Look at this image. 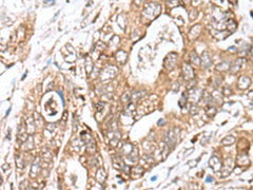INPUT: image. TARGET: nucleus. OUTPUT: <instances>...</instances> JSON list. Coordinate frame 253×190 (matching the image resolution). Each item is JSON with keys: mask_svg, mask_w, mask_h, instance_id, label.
<instances>
[{"mask_svg": "<svg viewBox=\"0 0 253 190\" xmlns=\"http://www.w3.org/2000/svg\"><path fill=\"white\" fill-rule=\"evenodd\" d=\"M117 73H118V68H116L115 66H108L101 70L100 79L102 81L111 80V79L115 78Z\"/></svg>", "mask_w": 253, "mask_h": 190, "instance_id": "f257e3e1", "label": "nucleus"}, {"mask_svg": "<svg viewBox=\"0 0 253 190\" xmlns=\"http://www.w3.org/2000/svg\"><path fill=\"white\" fill-rule=\"evenodd\" d=\"M178 138H180V129L177 128L171 129L167 133L166 137H164V143H166L170 148H173L176 145V143L178 141Z\"/></svg>", "mask_w": 253, "mask_h": 190, "instance_id": "f03ea898", "label": "nucleus"}, {"mask_svg": "<svg viewBox=\"0 0 253 190\" xmlns=\"http://www.w3.org/2000/svg\"><path fill=\"white\" fill-rule=\"evenodd\" d=\"M159 12H160V5L156 3H149L146 5L144 10V16L148 17V18H154V17L158 15Z\"/></svg>", "mask_w": 253, "mask_h": 190, "instance_id": "7ed1b4c3", "label": "nucleus"}, {"mask_svg": "<svg viewBox=\"0 0 253 190\" xmlns=\"http://www.w3.org/2000/svg\"><path fill=\"white\" fill-rule=\"evenodd\" d=\"M176 64H177V54L170 53L164 61V69L168 70V71H172V70H174Z\"/></svg>", "mask_w": 253, "mask_h": 190, "instance_id": "20e7f679", "label": "nucleus"}, {"mask_svg": "<svg viewBox=\"0 0 253 190\" xmlns=\"http://www.w3.org/2000/svg\"><path fill=\"white\" fill-rule=\"evenodd\" d=\"M81 138H82V141H84V144L87 145V149L89 150V151H91V152L95 151V144H94V141H93V137L91 136L89 133H87V132H81Z\"/></svg>", "mask_w": 253, "mask_h": 190, "instance_id": "39448f33", "label": "nucleus"}, {"mask_svg": "<svg viewBox=\"0 0 253 190\" xmlns=\"http://www.w3.org/2000/svg\"><path fill=\"white\" fill-rule=\"evenodd\" d=\"M183 74H184V78L186 79L187 81L192 80L194 78V71H193V68L190 66L189 64H184L183 66Z\"/></svg>", "mask_w": 253, "mask_h": 190, "instance_id": "423d86ee", "label": "nucleus"}, {"mask_svg": "<svg viewBox=\"0 0 253 190\" xmlns=\"http://www.w3.org/2000/svg\"><path fill=\"white\" fill-rule=\"evenodd\" d=\"M204 93L200 89H192L191 93H189V100L193 101V103H197L200 99L203 98Z\"/></svg>", "mask_w": 253, "mask_h": 190, "instance_id": "0eeeda50", "label": "nucleus"}, {"mask_svg": "<svg viewBox=\"0 0 253 190\" xmlns=\"http://www.w3.org/2000/svg\"><path fill=\"white\" fill-rule=\"evenodd\" d=\"M209 165L214 171H218V170H221V168H223V165H221L220 157H217L216 155H213V157L210 158Z\"/></svg>", "mask_w": 253, "mask_h": 190, "instance_id": "6e6552de", "label": "nucleus"}, {"mask_svg": "<svg viewBox=\"0 0 253 190\" xmlns=\"http://www.w3.org/2000/svg\"><path fill=\"white\" fill-rule=\"evenodd\" d=\"M244 62H245V59L243 58H240L237 59L236 61H234L233 64L230 66V72H231V74H235V73H237L238 71L241 69V67H243Z\"/></svg>", "mask_w": 253, "mask_h": 190, "instance_id": "1a4fd4ad", "label": "nucleus"}, {"mask_svg": "<svg viewBox=\"0 0 253 190\" xmlns=\"http://www.w3.org/2000/svg\"><path fill=\"white\" fill-rule=\"evenodd\" d=\"M250 78L247 77V76H240L237 80V87L241 90H245L250 86Z\"/></svg>", "mask_w": 253, "mask_h": 190, "instance_id": "9d476101", "label": "nucleus"}, {"mask_svg": "<svg viewBox=\"0 0 253 190\" xmlns=\"http://www.w3.org/2000/svg\"><path fill=\"white\" fill-rule=\"evenodd\" d=\"M39 171H40V161H39V158H36V160L34 161L32 168H31V171H30L31 177H35L36 175L39 173Z\"/></svg>", "mask_w": 253, "mask_h": 190, "instance_id": "9b49d317", "label": "nucleus"}, {"mask_svg": "<svg viewBox=\"0 0 253 190\" xmlns=\"http://www.w3.org/2000/svg\"><path fill=\"white\" fill-rule=\"evenodd\" d=\"M109 138H110L111 145H112V146H116V144H117L118 141L120 140V132L117 131V130L111 131L109 133Z\"/></svg>", "mask_w": 253, "mask_h": 190, "instance_id": "f8f14e48", "label": "nucleus"}, {"mask_svg": "<svg viewBox=\"0 0 253 190\" xmlns=\"http://www.w3.org/2000/svg\"><path fill=\"white\" fill-rule=\"evenodd\" d=\"M134 148H135V146H133V145H131L129 143H126V144L123 145V147H121L120 152H121V154H123L124 157H127L128 155H130L131 153H132V151L134 150Z\"/></svg>", "mask_w": 253, "mask_h": 190, "instance_id": "ddd939ff", "label": "nucleus"}, {"mask_svg": "<svg viewBox=\"0 0 253 190\" xmlns=\"http://www.w3.org/2000/svg\"><path fill=\"white\" fill-rule=\"evenodd\" d=\"M115 58H116V60H117L120 64H126V61H127L128 55H127V53L124 52V51L119 50L115 54Z\"/></svg>", "mask_w": 253, "mask_h": 190, "instance_id": "4468645a", "label": "nucleus"}, {"mask_svg": "<svg viewBox=\"0 0 253 190\" xmlns=\"http://www.w3.org/2000/svg\"><path fill=\"white\" fill-rule=\"evenodd\" d=\"M201 64H203V67L205 68V69H208V68L212 64V61H211V59H210L208 52H204L203 56H201Z\"/></svg>", "mask_w": 253, "mask_h": 190, "instance_id": "2eb2a0df", "label": "nucleus"}, {"mask_svg": "<svg viewBox=\"0 0 253 190\" xmlns=\"http://www.w3.org/2000/svg\"><path fill=\"white\" fill-rule=\"evenodd\" d=\"M25 125H27V131L30 133V134H32V133H34V131H35V127L37 126L36 123H35V121H34V118H28L27 121H25Z\"/></svg>", "mask_w": 253, "mask_h": 190, "instance_id": "dca6fc26", "label": "nucleus"}, {"mask_svg": "<svg viewBox=\"0 0 253 190\" xmlns=\"http://www.w3.org/2000/svg\"><path fill=\"white\" fill-rule=\"evenodd\" d=\"M27 138H28L27 128L22 126V125H20L18 128V140H20L21 141H27Z\"/></svg>", "mask_w": 253, "mask_h": 190, "instance_id": "f3484780", "label": "nucleus"}, {"mask_svg": "<svg viewBox=\"0 0 253 190\" xmlns=\"http://www.w3.org/2000/svg\"><path fill=\"white\" fill-rule=\"evenodd\" d=\"M33 148H34V140L32 135H30V136L27 138V141H24L22 149L25 150V151H30V150H32Z\"/></svg>", "mask_w": 253, "mask_h": 190, "instance_id": "a211bd4d", "label": "nucleus"}, {"mask_svg": "<svg viewBox=\"0 0 253 190\" xmlns=\"http://www.w3.org/2000/svg\"><path fill=\"white\" fill-rule=\"evenodd\" d=\"M106 178H107V173H106V171H104V170L102 169V168L98 169L97 173H96V180H97L100 184H104V181H106Z\"/></svg>", "mask_w": 253, "mask_h": 190, "instance_id": "6ab92c4d", "label": "nucleus"}, {"mask_svg": "<svg viewBox=\"0 0 253 190\" xmlns=\"http://www.w3.org/2000/svg\"><path fill=\"white\" fill-rule=\"evenodd\" d=\"M84 66H86L87 73L88 74H91L93 71V68H94V64H93V60L89 57V56H87L86 60H84Z\"/></svg>", "mask_w": 253, "mask_h": 190, "instance_id": "aec40b11", "label": "nucleus"}, {"mask_svg": "<svg viewBox=\"0 0 253 190\" xmlns=\"http://www.w3.org/2000/svg\"><path fill=\"white\" fill-rule=\"evenodd\" d=\"M190 59H191V62L194 66H200V64H201V60H200V57H198V55L196 54V52H191V54H190Z\"/></svg>", "mask_w": 253, "mask_h": 190, "instance_id": "412c9836", "label": "nucleus"}, {"mask_svg": "<svg viewBox=\"0 0 253 190\" xmlns=\"http://www.w3.org/2000/svg\"><path fill=\"white\" fill-rule=\"evenodd\" d=\"M230 62L229 61H223V62H220V64H217L216 66V70L217 71H227V70H229L230 69Z\"/></svg>", "mask_w": 253, "mask_h": 190, "instance_id": "4be33fe9", "label": "nucleus"}, {"mask_svg": "<svg viewBox=\"0 0 253 190\" xmlns=\"http://www.w3.org/2000/svg\"><path fill=\"white\" fill-rule=\"evenodd\" d=\"M234 141H235V137L232 136V135H228V136H226L223 141H221V144L225 145V146H227V145L234 144Z\"/></svg>", "mask_w": 253, "mask_h": 190, "instance_id": "5701e85b", "label": "nucleus"}, {"mask_svg": "<svg viewBox=\"0 0 253 190\" xmlns=\"http://www.w3.org/2000/svg\"><path fill=\"white\" fill-rule=\"evenodd\" d=\"M16 166L19 169H22L25 166V162L23 161L21 155H16Z\"/></svg>", "mask_w": 253, "mask_h": 190, "instance_id": "b1692460", "label": "nucleus"}, {"mask_svg": "<svg viewBox=\"0 0 253 190\" xmlns=\"http://www.w3.org/2000/svg\"><path fill=\"white\" fill-rule=\"evenodd\" d=\"M106 107V104L104 103H98V104H96V111H97V113H100L104 111V108Z\"/></svg>", "mask_w": 253, "mask_h": 190, "instance_id": "393cba45", "label": "nucleus"}, {"mask_svg": "<svg viewBox=\"0 0 253 190\" xmlns=\"http://www.w3.org/2000/svg\"><path fill=\"white\" fill-rule=\"evenodd\" d=\"M144 95V92H135L134 94L132 95V99H135V101H136V100H138L139 98L143 97Z\"/></svg>", "mask_w": 253, "mask_h": 190, "instance_id": "a878e982", "label": "nucleus"}, {"mask_svg": "<svg viewBox=\"0 0 253 190\" xmlns=\"http://www.w3.org/2000/svg\"><path fill=\"white\" fill-rule=\"evenodd\" d=\"M228 29L230 30V32H233V31L236 29V23H235L233 20H230L228 22Z\"/></svg>", "mask_w": 253, "mask_h": 190, "instance_id": "bb28decb", "label": "nucleus"}, {"mask_svg": "<svg viewBox=\"0 0 253 190\" xmlns=\"http://www.w3.org/2000/svg\"><path fill=\"white\" fill-rule=\"evenodd\" d=\"M132 98V96H131L129 93H124V94L123 95V97H121V100L124 101V103H128V101H130V99Z\"/></svg>", "mask_w": 253, "mask_h": 190, "instance_id": "cd10ccee", "label": "nucleus"}, {"mask_svg": "<svg viewBox=\"0 0 253 190\" xmlns=\"http://www.w3.org/2000/svg\"><path fill=\"white\" fill-rule=\"evenodd\" d=\"M178 2H180V0H168V4H169L170 7H174V5H177Z\"/></svg>", "mask_w": 253, "mask_h": 190, "instance_id": "c85d7f7f", "label": "nucleus"}, {"mask_svg": "<svg viewBox=\"0 0 253 190\" xmlns=\"http://www.w3.org/2000/svg\"><path fill=\"white\" fill-rule=\"evenodd\" d=\"M24 185H25V186H28V185H29V182H28V181H23V182H22V183L20 184V186H21L20 188H21V189H24ZM28 188H29V187H27V189H28Z\"/></svg>", "mask_w": 253, "mask_h": 190, "instance_id": "c756f323", "label": "nucleus"}, {"mask_svg": "<svg viewBox=\"0 0 253 190\" xmlns=\"http://www.w3.org/2000/svg\"><path fill=\"white\" fill-rule=\"evenodd\" d=\"M224 94H225V95H229V94H231V90H230V88H228V89H227V87L225 88Z\"/></svg>", "mask_w": 253, "mask_h": 190, "instance_id": "7c9ffc66", "label": "nucleus"}, {"mask_svg": "<svg viewBox=\"0 0 253 190\" xmlns=\"http://www.w3.org/2000/svg\"><path fill=\"white\" fill-rule=\"evenodd\" d=\"M206 181H207V182H208V183H210V182H213V178H212L211 177H208V178H207Z\"/></svg>", "mask_w": 253, "mask_h": 190, "instance_id": "2f4dec72", "label": "nucleus"}, {"mask_svg": "<svg viewBox=\"0 0 253 190\" xmlns=\"http://www.w3.org/2000/svg\"><path fill=\"white\" fill-rule=\"evenodd\" d=\"M200 0H193V3L197 4V3H200Z\"/></svg>", "mask_w": 253, "mask_h": 190, "instance_id": "473e14b6", "label": "nucleus"}, {"mask_svg": "<svg viewBox=\"0 0 253 190\" xmlns=\"http://www.w3.org/2000/svg\"><path fill=\"white\" fill-rule=\"evenodd\" d=\"M143 2H144V1H140V0H139V1L136 2V4H137V5H140L141 3H143Z\"/></svg>", "mask_w": 253, "mask_h": 190, "instance_id": "72a5a7b5", "label": "nucleus"}]
</instances>
